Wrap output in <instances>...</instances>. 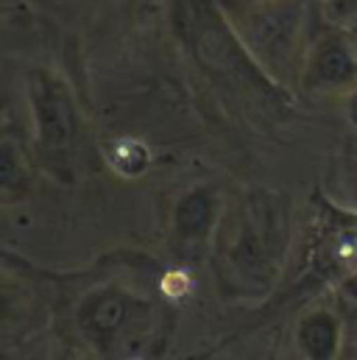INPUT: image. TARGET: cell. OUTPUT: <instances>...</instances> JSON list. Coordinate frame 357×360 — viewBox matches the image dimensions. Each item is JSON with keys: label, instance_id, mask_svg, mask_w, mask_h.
Returning a JSON list of instances; mask_svg holds the SVG:
<instances>
[{"label": "cell", "instance_id": "cell-9", "mask_svg": "<svg viewBox=\"0 0 357 360\" xmlns=\"http://www.w3.org/2000/svg\"><path fill=\"white\" fill-rule=\"evenodd\" d=\"M45 360H84V358H82L76 349H67V347H65V349H56V352H51V355H48Z\"/></svg>", "mask_w": 357, "mask_h": 360}, {"label": "cell", "instance_id": "cell-7", "mask_svg": "<svg viewBox=\"0 0 357 360\" xmlns=\"http://www.w3.org/2000/svg\"><path fill=\"white\" fill-rule=\"evenodd\" d=\"M330 11L335 20H355L357 0H335V3H330Z\"/></svg>", "mask_w": 357, "mask_h": 360}, {"label": "cell", "instance_id": "cell-6", "mask_svg": "<svg viewBox=\"0 0 357 360\" xmlns=\"http://www.w3.org/2000/svg\"><path fill=\"white\" fill-rule=\"evenodd\" d=\"M215 224V195L209 190H190L176 207V238L181 243H198Z\"/></svg>", "mask_w": 357, "mask_h": 360}, {"label": "cell", "instance_id": "cell-2", "mask_svg": "<svg viewBox=\"0 0 357 360\" xmlns=\"http://www.w3.org/2000/svg\"><path fill=\"white\" fill-rule=\"evenodd\" d=\"M243 42L252 48V53L266 65L273 76L293 68L296 59V34H299V17L293 11L263 6L246 14V25L240 28Z\"/></svg>", "mask_w": 357, "mask_h": 360}, {"label": "cell", "instance_id": "cell-1", "mask_svg": "<svg viewBox=\"0 0 357 360\" xmlns=\"http://www.w3.org/2000/svg\"><path fill=\"white\" fill-rule=\"evenodd\" d=\"M151 313L154 310L143 296L120 285H98L82 296L73 321L89 349L109 358L145 335L154 321Z\"/></svg>", "mask_w": 357, "mask_h": 360}, {"label": "cell", "instance_id": "cell-12", "mask_svg": "<svg viewBox=\"0 0 357 360\" xmlns=\"http://www.w3.org/2000/svg\"><path fill=\"white\" fill-rule=\"evenodd\" d=\"M129 360H140V358H129Z\"/></svg>", "mask_w": 357, "mask_h": 360}, {"label": "cell", "instance_id": "cell-5", "mask_svg": "<svg viewBox=\"0 0 357 360\" xmlns=\"http://www.w3.org/2000/svg\"><path fill=\"white\" fill-rule=\"evenodd\" d=\"M293 344L301 360H338L344 347V324L332 310L316 307L296 321Z\"/></svg>", "mask_w": 357, "mask_h": 360}, {"label": "cell", "instance_id": "cell-11", "mask_svg": "<svg viewBox=\"0 0 357 360\" xmlns=\"http://www.w3.org/2000/svg\"><path fill=\"white\" fill-rule=\"evenodd\" d=\"M330 3H335V0H327V6H330Z\"/></svg>", "mask_w": 357, "mask_h": 360}, {"label": "cell", "instance_id": "cell-10", "mask_svg": "<svg viewBox=\"0 0 357 360\" xmlns=\"http://www.w3.org/2000/svg\"><path fill=\"white\" fill-rule=\"evenodd\" d=\"M341 290H344L349 299H355V302H357V274H352V276L344 282V288H341Z\"/></svg>", "mask_w": 357, "mask_h": 360}, {"label": "cell", "instance_id": "cell-3", "mask_svg": "<svg viewBox=\"0 0 357 360\" xmlns=\"http://www.w3.org/2000/svg\"><path fill=\"white\" fill-rule=\"evenodd\" d=\"M301 82L310 92H346L357 87V48L344 31L321 34L301 68Z\"/></svg>", "mask_w": 357, "mask_h": 360}, {"label": "cell", "instance_id": "cell-8", "mask_svg": "<svg viewBox=\"0 0 357 360\" xmlns=\"http://www.w3.org/2000/svg\"><path fill=\"white\" fill-rule=\"evenodd\" d=\"M344 198L352 210H357V165H352L344 176Z\"/></svg>", "mask_w": 357, "mask_h": 360}, {"label": "cell", "instance_id": "cell-4", "mask_svg": "<svg viewBox=\"0 0 357 360\" xmlns=\"http://www.w3.org/2000/svg\"><path fill=\"white\" fill-rule=\"evenodd\" d=\"M31 98H34L39 146L48 154L70 151L76 140V109L65 84H59L48 73H37L31 82Z\"/></svg>", "mask_w": 357, "mask_h": 360}]
</instances>
